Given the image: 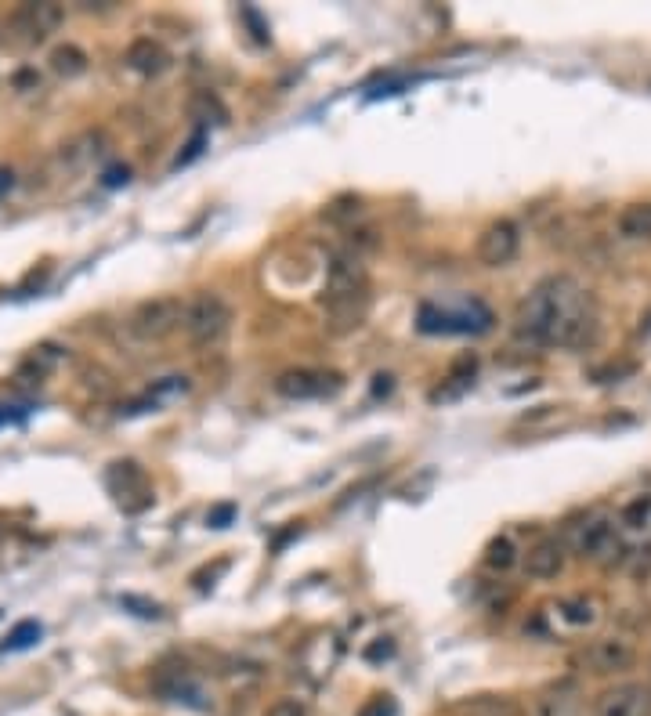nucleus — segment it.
Returning <instances> with one entry per match:
<instances>
[{
    "mask_svg": "<svg viewBox=\"0 0 651 716\" xmlns=\"http://www.w3.org/2000/svg\"><path fill=\"white\" fill-rule=\"evenodd\" d=\"M521 337L547 348H590L597 340L594 297L572 275H547L518 308Z\"/></svg>",
    "mask_w": 651,
    "mask_h": 716,
    "instance_id": "obj_1",
    "label": "nucleus"
},
{
    "mask_svg": "<svg viewBox=\"0 0 651 716\" xmlns=\"http://www.w3.org/2000/svg\"><path fill=\"white\" fill-rule=\"evenodd\" d=\"M366 290L369 275L359 254H337L326 268V304H330L333 319L340 322L337 330H351L362 322L366 311Z\"/></svg>",
    "mask_w": 651,
    "mask_h": 716,
    "instance_id": "obj_2",
    "label": "nucleus"
},
{
    "mask_svg": "<svg viewBox=\"0 0 651 716\" xmlns=\"http://www.w3.org/2000/svg\"><path fill=\"white\" fill-rule=\"evenodd\" d=\"M228 326H232V308L217 293H196L192 301H185L181 330L192 348H217L228 337Z\"/></svg>",
    "mask_w": 651,
    "mask_h": 716,
    "instance_id": "obj_3",
    "label": "nucleus"
},
{
    "mask_svg": "<svg viewBox=\"0 0 651 716\" xmlns=\"http://www.w3.org/2000/svg\"><path fill=\"white\" fill-rule=\"evenodd\" d=\"M568 543L579 557L604 568L623 557V539L615 532V518H608V514H586L579 525L568 528Z\"/></svg>",
    "mask_w": 651,
    "mask_h": 716,
    "instance_id": "obj_4",
    "label": "nucleus"
},
{
    "mask_svg": "<svg viewBox=\"0 0 651 716\" xmlns=\"http://www.w3.org/2000/svg\"><path fill=\"white\" fill-rule=\"evenodd\" d=\"M62 22H66V11L58 8V4H48V0H44V4H19V8L4 19V29H8L4 44H8V40L11 44H22V48L44 44Z\"/></svg>",
    "mask_w": 651,
    "mask_h": 716,
    "instance_id": "obj_5",
    "label": "nucleus"
},
{
    "mask_svg": "<svg viewBox=\"0 0 651 716\" xmlns=\"http://www.w3.org/2000/svg\"><path fill=\"white\" fill-rule=\"evenodd\" d=\"M181 322H185V301L181 297H152V301H142L131 311L127 330L138 340H167L170 333L181 330Z\"/></svg>",
    "mask_w": 651,
    "mask_h": 716,
    "instance_id": "obj_6",
    "label": "nucleus"
},
{
    "mask_svg": "<svg viewBox=\"0 0 651 716\" xmlns=\"http://www.w3.org/2000/svg\"><path fill=\"white\" fill-rule=\"evenodd\" d=\"M105 481H109V492H113L116 503H120L127 514H138V510L152 507V485L134 460L113 463L109 474H105Z\"/></svg>",
    "mask_w": 651,
    "mask_h": 716,
    "instance_id": "obj_7",
    "label": "nucleus"
},
{
    "mask_svg": "<svg viewBox=\"0 0 651 716\" xmlns=\"http://www.w3.org/2000/svg\"><path fill=\"white\" fill-rule=\"evenodd\" d=\"M492 326V311L471 301L463 311H438L431 304L420 308V330L424 333H485Z\"/></svg>",
    "mask_w": 651,
    "mask_h": 716,
    "instance_id": "obj_8",
    "label": "nucleus"
},
{
    "mask_svg": "<svg viewBox=\"0 0 651 716\" xmlns=\"http://www.w3.org/2000/svg\"><path fill=\"white\" fill-rule=\"evenodd\" d=\"M637 662V648L623 637H597L583 648V666L594 673V677H615V673H626Z\"/></svg>",
    "mask_w": 651,
    "mask_h": 716,
    "instance_id": "obj_9",
    "label": "nucleus"
},
{
    "mask_svg": "<svg viewBox=\"0 0 651 716\" xmlns=\"http://www.w3.org/2000/svg\"><path fill=\"white\" fill-rule=\"evenodd\" d=\"M518 250H521V228L514 221H492L478 236V243H474V257L485 268H503V264L518 257Z\"/></svg>",
    "mask_w": 651,
    "mask_h": 716,
    "instance_id": "obj_10",
    "label": "nucleus"
},
{
    "mask_svg": "<svg viewBox=\"0 0 651 716\" xmlns=\"http://www.w3.org/2000/svg\"><path fill=\"white\" fill-rule=\"evenodd\" d=\"M333 391H340V377L326 373V369H286L275 377V395L293 398V402L333 395Z\"/></svg>",
    "mask_w": 651,
    "mask_h": 716,
    "instance_id": "obj_11",
    "label": "nucleus"
},
{
    "mask_svg": "<svg viewBox=\"0 0 651 716\" xmlns=\"http://www.w3.org/2000/svg\"><path fill=\"white\" fill-rule=\"evenodd\" d=\"M594 716H651V688H644V684H615V688L597 695Z\"/></svg>",
    "mask_w": 651,
    "mask_h": 716,
    "instance_id": "obj_12",
    "label": "nucleus"
},
{
    "mask_svg": "<svg viewBox=\"0 0 651 716\" xmlns=\"http://www.w3.org/2000/svg\"><path fill=\"white\" fill-rule=\"evenodd\" d=\"M565 561H568V550L565 543H557V539H539L536 547H529L525 554V572L539 583H547V579H557V575L565 572Z\"/></svg>",
    "mask_w": 651,
    "mask_h": 716,
    "instance_id": "obj_13",
    "label": "nucleus"
},
{
    "mask_svg": "<svg viewBox=\"0 0 651 716\" xmlns=\"http://www.w3.org/2000/svg\"><path fill=\"white\" fill-rule=\"evenodd\" d=\"M449 716H525V709H521L518 698L485 691V695H467L460 702H453Z\"/></svg>",
    "mask_w": 651,
    "mask_h": 716,
    "instance_id": "obj_14",
    "label": "nucleus"
},
{
    "mask_svg": "<svg viewBox=\"0 0 651 716\" xmlns=\"http://www.w3.org/2000/svg\"><path fill=\"white\" fill-rule=\"evenodd\" d=\"M123 58H127V66H131L134 73H142V76H160V73H167V66H170L167 48L152 37L131 40V48H127Z\"/></svg>",
    "mask_w": 651,
    "mask_h": 716,
    "instance_id": "obj_15",
    "label": "nucleus"
},
{
    "mask_svg": "<svg viewBox=\"0 0 651 716\" xmlns=\"http://www.w3.org/2000/svg\"><path fill=\"white\" fill-rule=\"evenodd\" d=\"M619 528L633 539H651V492L633 496V500L619 510Z\"/></svg>",
    "mask_w": 651,
    "mask_h": 716,
    "instance_id": "obj_16",
    "label": "nucleus"
},
{
    "mask_svg": "<svg viewBox=\"0 0 651 716\" xmlns=\"http://www.w3.org/2000/svg\"><path fill=\"white\" fill-rule=\"evenodd\" d=\"M619 236L630 243H651V203H630L615 221Z\"/></svg>",
    "mask_w": 651,
    "mask_h": 716,
    "instance_id": "obj_17",
    "label": "nucleus"
},
{
    "mask_svg": "<svg viewBox=\"0 0 651 716\" xmlns=\"http://www.w3.org/2000/svg\"><path fill=\"white\" fill-rule=\"evenodd\" d=\"M156 691H160L167 702H185V706H196V709L207 706V702H203V691H199L189 677H181V673H163V677H156Z\"/></svg>",
    "mask_w": 651,
    "mask_h": 716,
    "instance_id": "obj_18",
    "label": "nucleus"
},
{
    "mask_svg": "<svg viewBox=\"0 0 651 716\" xmlns=\"http://www.w3.org/2000/svg\"><path fill=\"white\" fill-rule=\"evenodd\" d=\"M471 384H474V358H463L460 366L453 369L449 384L438 387V391H431V402H449V398H460Z\"/></svg>",
    "mask_w": 651,
    "mask_h": 716,
    "instance_id": "obj_19",
    "label": "nucleus"
},
{
    "mask_svg": "<svg viewBox=\"0 0 651 716\" xmlns=\"http://www.w3.org/2000/svg\"><path fill=\"white\" fill-rule=\"evenodd\" d=\"M51 69L58 76H80L87 69V55L76 44H62V48L51 51Z\"/></svg>",
    "mask_w": 651,
    "mask_h": 716,
    "instance_id": "obj_20",
    "label": "nucleus"
},
{
    "mask_svg": "<svg viewBox=\"0 0 651 716\" xmlns=\"http://www.w3.org/2000/svg\"><path fill=\"white\" fill-rule=\"evenodd\" d=\"M40 622H33V619H22L19 626H15V630L8 633V641L0 644V655H4V651H26V648H33V644L40 641Z\"/></svg>",
    "mask_w": 651,
    "mask_h": 716,
    "instance_id": "obj_21",
    "label": "nucleus"
},
{
    "mask_svg": "<svg viewBox=\"0 0 651 716\" xmlns=\"http://www.w3.org/2000/svg\"><path fill=\"white\" fill-rule=\"evenodd\" d=\"M514 561H518V550H514V543H510L507 536L492 539L489 547H485V565H489L492 572H507Z\"/></svg>",
    "mask_w": 651,
    "mask_h": 716,
    "instance_id": "obj_22",
    "label": "nucleus"
},
{
    "mask_svg": "<svg viewBox=\"0 0 651 716\" xmlns=\"http://www.w3.org/2000/svg\"><path fill=\"white\" fill-rule=\"evenodd\" d=\"M561 615H565V622H572V626H590V622L597 619V604L590 601V597H565V601H561Z\"/></svg>",
    "mask_w": 651,
    "mask_h": 716,
    "instance_id": "obj_23",
    "label": "nucleus"
},
{
    "mask_svg": "<svg viewBox=\"0 0 651 716\" xmlns=\"http://www.w3.org/2000/svg\"><path fill=\"white\" fill-rule=\"evenodd\" d=\"M395 713H398V706L391 695H373L366 706L359 709V716H395Z\"/></svg>",
    "mask_w": 651,
    "mask_h": 716,
    "instance_id": "obj_24",
    "label": "nucleus"
},
{
    "mask_svg": "<svg viewBox=\"0 0 651 716\" xmlns=\"http://www.w3.org/2000/svg\"><path fill=\"white\" fill-rule=\"evenodd\" d=\"M265 716H308V709H304V702H297V698H279V702L268 706Z\"/></svg>",
    "mask_w": 651,
    "mask_h": 716,
    "instance_id": "obj_25",
    "label": "nucleus"
},
{
    "mask_svg": "<svg viewBox=\"0 0 651 716\" xmlns=\"http://www.w3.org/2000/svg\"><path fill=\"white\" fill-rule=\"evenodd\" d=\"M359 214H362L359 199H340V203L330 207V221H355Z\"/></svg>",
    "mask_w": 651,
    "mask_h": 716,
    "instance_id": "obj_26",
    "label": "nucleus"
},
{
    "mask_svg": "<svg viewBox=\"0 0 651 716\" xmlns=\"http://www.w3.org/2000/svg\"><path fill=\"white\" fill-rule=\"evenodd\" d=\"M236 518V507H232V503H221V507H214L207 514V525L210 528H228V521Z\"/></svg>",
    "mask_w": 651,
    "mask_h": 716,
    "instance_id": "obj_27",
    "label": "nucleus"
},
{
    "mask_svg": "<svg viewBox=\"0 0 651 716\" xmlns=\"http://www.w3.org/2000/svg\"><path fill=\"white\" fill-rule=\"evenodd\" d=\"M203 142H207V134L199 131V134H196V138H192V142H189V145H185V152H181L178 160H174V167H185V163H189V160H196L199 152H203Z\"/></svg>",
    "mask_w": 651,
    "mask_h": 716,
    "instance_id": "obj_28",
    "label": "nucleus"
},
{
    "mask_svg": "<svg viewBox=\"0 0 651 716\" xmlns=\"http://www.w3.org/2000/svg\"><path fill=\"white\" fill-rule=\"evenodd\" d=\"M123 604L127 608H138V615H145V619H160V608L149 601H138V597H123Z\"/></svg>",
    "mask_w": 651,
    "mask_h": 716,
    "instance_id": "obj_29",
    "label": "nucleus"
},
{
    "mask_svg": "<svg viewBox=\"0 0 651 716\" xmlns=\"http://www.w3.org/2000/svg\"><path fill=\"white\" fill-rule=\"evenodd\" d=\"M127 178H131V170H127V167L105 170V185H109V189H116V185H127Z\"/></svg>",
    "mask_w": 651,
    "mask_h": 716,
    "instance_id": "obj_30",
    "label": "nucleus"
},
{
    "mask_svg": "<svg viewBox=\"0 0 651 716\" xmlns=\"http://www.w3.org/2000/svg\"><path fill=\"white\" fill-rule=\"evenodd\" d=\"M391 651H395V644H391V641H387V637H384V644H373V648H366V659H369V662L387 659Z\"/></svg>",
    "mask_w": 651,
    "mask_h": 716,
    "instance_id": "obj_31",
    "label": "nucleus"
},
{
    "mask_svg": "<svg viewBox=\"0 0 651 716\" xmlns=\"http://www.w3.org/2000/svg\"><path fill=\"white\" fill-rule=\"evenodd\" d=\"M11 185H15V174H11L8 167H0V196H4V192H8Z\"/></svg>",
    "mask_w": 651,
    "mask_h": 716,
    "instance_id": "obj_32",
    "label": "nucleus"
},
{
    "mask_svg": "<svg viewBox=\"0 0 651 716\" xmlns=\"http://www.w3.org/2000/svg\"><path fill=\"white\" fill-rule=\"evenodd\" d=\"M15 416H19V413H15V409L0 406V427H4V424H11V420H15Z\"/></svg>",
    "mask_w": 651,
    "mask_h": 716,
    "instance_id": "obj_33",
    "label": "nucleus"
}]
</instances>
